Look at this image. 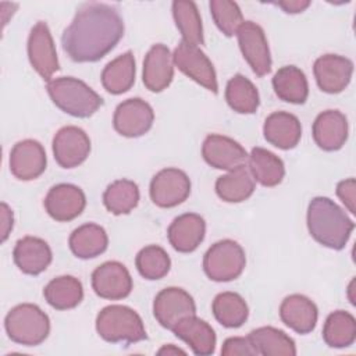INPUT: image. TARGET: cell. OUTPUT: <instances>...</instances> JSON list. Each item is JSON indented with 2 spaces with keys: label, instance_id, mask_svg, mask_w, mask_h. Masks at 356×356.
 Here are the masks:
<instances>
[{
  "label": "cell",
  "instance_id": "obj_15",
  "mask_svg": "<svg viewBox=\"0 0 356 356\" xmlns=\"http://www.w3.org/2000/svg\"><path fill=\"white\" fill-rule=\"evenodd\" d=\"M10 171L21 181H32L40 177L47 164L46 152L40 142L24 139L17 142L10 152Z\"/></svg>",
  "mask_w": 356,
  "mask_h": 356
},
{
  "label": "cell",
  "instance_id": "obj_35",
  "mask_svg": "<svg viewBox=\"0 0 356 356\" xmlns=\"http://www.w3.org/2000/svg\"><path fill=\"white\" fill-rule=\"evenodd\" d=\"M211 310L216 320L225 328H238L249 317V307L245 299L236 292H221L213 303Z\"/></svg>",
  "mask_w": 356,
  "mask_h": 356
},
{
  "label": "cell",
  "instance_id": "obj_12",
  "mask_svg": "<svg viewBox=\"0 0 356 356\" xmlns=\"http://www.w3.org/2000/svg\"><path fill=\"white\" fill-rule=\"evenodd\" d=\"M154 111L152 106L140 97L127 99L114 111V129L125 138H139L153 125Z\"/></svg>",
  "mask_w": 356,
  "mask_h": 356
},
{
  "label": "cell",
  "instance_id": "obj_1",
  "mask_svg": "<svg viewBox=\"0 0 356 356\" xmlns=\"http://www.w3.org/2000/svg\"><path fill=\"white\" fill-rule=\"evenodd\" d=\"M124 36L117 7L99 1L83 3L64 29L63 50L75 63H95L110 53Z\"/></svg>",
  "mask_w": 356,
  "mask_h": 356
},
{
  "label": "cell",
  "instance_id": "obj_19",
  "mask_svg": "<svg viewBox=\"0 0 356 356\" xmlns=\"http://www.w3.org/2000/svg\"><path fill=\"white\" fill-rule=\"evenodd\" d=\"M172 78L174 61L170 49L163 43L153 44L143 60V85L150 92L159 93L170 86Z\"/></svg>",
  "mask_w": 356,
  "mask_h": 356
},
{
  "label": "cell",
  "instance_id": "obj_43",
  "mask_svg": "<svg viewBox=\"0 0 356 356\" xmlns=\"http://www.w3.org/2000/svg\"><path fill=\"white\" fill-rule=\"evenodd\" d=\"M273 4L281 7L288 14H298L305 11L310 6V1L309 0H284V1H275Z\"/></svg>",
  "mask_w": 356,
  "mask_h": 356
},
{
  "label": "cell",
  "instance_id": "obj_34",
  "mask_svg": "<svg viewBox=\"0 0 356 356\" xmlns=\"http://www.w3.org/2000/svg\"><path fill=\"white\" fill-rule=\"evenodd\" d=\"M323 339L331 348H348L356 339V320L345 310H335L328 314L323 327Z\"/></svg>",
  "mask_w": 356,
  "mask_h": 356
},
{
  "label": "cell",
  "instance_id": "obj_38",
  "mask_svg": "<svg viewBox=\"0 0 356 356\" xmlns=\"http://www.w3.org/2000/svg\"><path fill=\"white\" fill-rule=\"evenodd\" d=\"M139 274L150 281L165 277L171 268L168 253L159 245H149L140 249L135 259Z\"/></svg>",
  "mask_w": 356,
  "mask_h": 356
},
{
  "label": "cell",
  "instance_id": "obj_25",
  "mask_svg": "<svg viewBox=\"0 0 356 356\" xmlns=\"http://www.w3.org/2000/svg\"><path fill=\"white\" fill-rule=\"evenodd\" d=\"M172 332L177 338L186 342L197 356H209L216 350L217 337L213 327L207 321L196 317V314L181 320Z\"/></svg>",
  "mask_w": 356,
  "mask_h": 356
},
{
  "label": "cell",
  "instance_id": "obj_30",
  "mask_svg": "<svg viewBox=\"0 0 356 356\" xmlns=\"http://www.w3.org/2000/svg\"><path fill=\"white\" fill-rule=\"evenodd\" d=\"M249 170L260 185L273 188L282 182L285 175L284 161L264 147H253L248 156Z\"/></svg>",
  "mask_w": 356,
  "mask_h": 356
},
{
  "label": "cell",
  "instance_id": "obj_11",
  "mask_svg": "<svg viewBox=\"0 0 356 356\" xmlns=\"http://www.w3.org/2000/svg\"><path fill=\"white\" fill-rule=\"evenodd\" d=\"M238 44L243 58L257 76L271 71V54L263 28L253 21H243L236 31Z\"/></svg>",
  "mask_w": 356,
  "mask_h": 356
},
{
  "label": "cell",
  "instance_id": "obj_5",
  "mask_svg": "<svg viewBox=\"0 0 356 356\" xmlns=\"http://www.w3.org/2000/svg\"><path fill=\"white\" fill-rule=\"evenodd\" d=\"M4 328L13 342L24 346H36L49 337L50 318L39 306L21 303L7 313Z\"/></svg>",
  "mask_w": 356,
  "mask_h": 356
},
{
  "label": "cell",
  "instance_id": "obj_17",
  "mask_svg": "<svg viewBox=\"0 0 356 356\" xmlns=\"http://www.w3.org/2000/svg\"><path fill=\"white\" fill-rule=\"evenodd\" d=\"M43 204L53 220L65 222L76 218L83 211L86 197L79 186L72 184H58L49 189Z\"/></svg>",
  "mask_w": 356,
  "mask_h": 356
},
{
  "label": "cell",
  "instance_id": "obj_22",
  "mask_svg": "<svg viewBox=\"0 0 356 356\" xmlns=\"http://www.w3.org/2000/svg\"><path fill=\"white\" fill-rule=\"evenodd\" d=\"M13 259L15 266L28 275L43 273L53 260L51 249L46 241L36 236H24L17 241Z\"/></svg>",
  "mask_w": 356,
  "mask_h": 356
},
{
  "label": "cell",
  "instance_id": "obj_2",
  "mask_svg": "<svg viewBox=\"0 0 356 356\" xmlns=\"http://www.w3.org/2000/svg\"><path fill=\"white\" fill-rule=\"evenodd\" d=\"M306 220L312 238L334 250L345 248L355 228V222L343 209L325 196H316L310 200Z\"/></svg>",
  "mask_w": 356,
  "mask_h": 356
},
{
  "label": "cell",
  "instance_id": "obj_36",
  "mask_svg": "<svg viewBox=\"0 0 356 356\" xmlns=\"http://www.w3.org/2000/svg\"><path fill=\"white\" fill-rule=\"evenodd\" d=\"M228 106L239 114H253L259 108L260 97L256 86L242 74L234 75L225 88Z\"/></svg>",
  "mask_w": 356,
  "mask_h": 356
},
{
  "label": "cell",
  "instance_id": "obj_31",
  "mask_svg": "<svg viewBox=\"0 0 356 356\" xmlns=\"http://www.w3.org/2000/svg\"><path fill=\"white\" fill-rule=\"evenodd\" d=\"M46 302L56 310L76 307L83 299L82 282L74 275H60L53 278L43 289Z\"/></svg>",
  "mask_w": 356,
  "mask_h": 356
},
{
  "label": "cell",
  "instance_id": "obj_24",
  "mask_svg": "<svg viewBox=\"0 0 356 356\" xmlns=\"http://www.w3.org/2000/svg\"><path fill=\"white\" fill-rule=\"evenodd\" d=\"M264 139L282 150L293 149L302 138V125L296 115L286 111L271 113L263 125Z\"/></svg>",
  "mask_w": 356,
  "mask_h": 356
},
{
  "label": "cell",
  "instance_id": "obj_8",
  "mask_svg": "<svg viewBox=\"0 0 356 356\" xmlns=\"http://www.w3.org/2000/svg\"><path fill=\"white\" fill-rule=\"evenodd\" d=\"M149 193L156 206L163 209L175 207L188 199L191 179L179 168H163L152 178Z\"/></svg>",
  "mask_w": 356,
  "mask_h": 356
},
{
  "label": "cell",
  "instance_id": "obj_23",
  "mask_svg": "<svg viewBox=\"0 0 356 356\" xmlns=\"http://www.w3.org/2000/svg\"><path fill=\"white\" fill-rule=\"evenodd\" d=\"M280 317L295 332L309 334L316 328L318 310L312 299L300 293H293L281 302Z\"/></svg>",
  "mask_w": 356,
  "mask_h": 356
},
{
  "label": "cell",
  "instance_id": "obj_20",
  "mask_svg": "<svg viewBox=\"0 0 356 356\" xmlns=\"http://www.w3.org/2000/svg\"><path fill=\"white\" fill-rule=\"evenodd\" d=\"M348 120L338 110H325L320 113L312 128L316 145L325 152L339 150L348 139Z\"/></svg>",
  "mask_w": 356,
  "mask_h": 356
},
{
  "label": "cell",
  "instance_id": "obj_9",
  "mask_svg": "<svg viewBox=\"0 0 356 356\" xmlns=\"http://www.w3.org/2000/svg\"><path fill=\"white\" fill-rule=\"evenodd\" d=\"M153 314L161 327L172 331L181 320L196 314V305L185 289L168 286L156 295Z\"/></svg>",
  "mask_w": 356,
  "mask_h": 356
},
{
  "label": "cell",
  "instance_id": "obj_16",
  "mask_svg": "<svg viewBox=\"0 0 356 356\" xmlns=\"http://www.w3.org/2000/svg\"><path fill=\"white\" fill-rule=\"evenodd\" d=\"M313 72L318 88L330 95L341 93L350 82L353 63L348 57L338 54L320 56L313 65Z\"/></svg>",
  "mask_w": 356,
  "mask_h": 356
},
{
  "label": "cell",
  "instance_id": "obj_41",
  "mask_svg": "<svg viewBox=\"0 0 356 356\" xmlns=\"http://www.w3.org/2000/svg\"><path fill=\"white\" fill-rule=\"evenodd\" d=\"M337 196L341 199V202L345 204V207L355 214V203H356V181L355 178H348L337 185Z\"/></svg>",
  "mask_w": 356,
  "mask_h": 356
},
{
  "label": "cell",
  "instance_id": "obj_7",
  "mask_svg": "<svg viewBox=\"0 0 356 356\" xmlns=\"http://www.w3.org/2000/svg\"><path fill=\"white\" fill-rule=\"evenodd\" d=\"M174 65L186 76L193 79L213 93H218L217 75L210 58L199 49L185 42H179L172 53Z\"/></svg>",
  "mask_w": 356,
  "mask_h": 356
},
{
  "label": "cell",
  "instance_id": "obj_27",
  "mask_svg": "<svg viewBox=\"0 0 356 356\" xmlns=\"http://www.w3.org/2000/svg\"><path fill=\"white\" fill-rule=\"evenodd\" d=\"M136 65L131 50L111 60L102 71V85L111 95L128 92L135 83Z\"/></svg>",
  "mask_w": 356,
  "mask_h": 356
},
{
  "label": "cell",
  "instance_id": "obj_44",
  "mask_svg": "<svg viewBox=\"0 0 356 356\" xmlns=\"http://www.w3.org/2000/svg\"><path fill=\"white\" fill-rule=\"evenodd\" d=\"M159 355H178V353H181V355H185V350L184 349H181V348H177V346H174V345H164L163 348H160L159 349V352H157Z\"/></svg>",
  "mask_w": 356,
  "mask_h": 356
},
{
  "label": "cell",
  "instance_id": "obj_28",
  "mask_svg": "<svg viewBox=\"0 0 356 356\" xmlns=\"http://www.w3.org/2000/svg\"><path fill=\"white\" fill-rule=\"evenodd\" d=\"M275 95L292 104H303L309 96V83L305 72L296 65H284L273 76Z\"/></svg>",
  "mask_w": 356,
  "mask_h": 356
},
{
  "label": "cell",
  "instance_id": "obj_3",
  "mask_svg": "<svg viewBox=\"0 0 356 356\" xmlns=\"http://www.w3.org/2000/svg\"><path fill=\"white\" fill-rule=\"evenodd\" d=\"M51 102L64 113L88 118L102 106L103 99L89 85L74 76H60L50 79L46 85Z\"/></svg>",
  "mask_w": 356,
  "mask_h": 356
},
{
  "label": "cell",
  "instance_id": "obj_10",
  "mask_svg": "<svg viewBox=\"0 0 356 356\" xmlns=\"http://www.w3.org/2000/svg\"><path fill=\"white\" fill-rule=\"evenodd\" d=\"M28 58L32 68L47 82L60 70L56 46L44 21H38L29 32Z\"/></svg>",
  "mask_w": 356,
  "mask_h": 356
},
{
  "label": "cell",
  "instance_id": "obj_32",
  "mask_svg": "<svg viewBox=\"0 0 356 356\" xmlns=\"http://www.w3.org/2000/svg\"><path fill=\"white\" fill-rule=\"evenodd\" d=\"M259 355L263 356H295V341L275 327H259L248 335Z\"/></svg>",
  "mask_w": 356,
  "mask_h": 356
},
{
  "label": "cell",
  "instance_id": "obj_18",
  "mask_svg": "<svg viewBox=\"0 0 356 356\" xmlns=\"http://www.w3.org/2000/svg\"><path fill=\"white\" fill-rule=\"evenodd\" d=\"M202 156L209 165L217 170L231 171L245 164L249 154L245 147L232 138L211 134L206 136L202 145Z\"/></svg>",
  "mask_w": 356,
  "mask_h": 356
},
{
  "label": "cell",
  "instance_id": "obj_6",
  "mask_svg": "<svg viewBox=\"0 0 356 356\" xmlns=\"http://www.w3.org/2000/svg\"><path fill=\"white\" fill-rule=\"evenodd\" d=\"M246 256L242 246L232 239H222L211 245L203 257L206 275L216 282L236 280L245 270Z\"/></svg>",
  "mask_w": 356,
  "mask_h": 356
},
{
  "label": "cell",
  "instance_id": "obj_33",
  "mask_svg": "<svg viewBox=\"0 0 356 356\" xmlns=\"http://www.w3.org/2000/svg\"><path fill=\"white\" fill-rule=\"evenodd\" d=\"M172 17L182 36V42L199 46L203 44V25L197 6L189 0L172 1Z\"/></svg>",
  "mask_w": 356,
  "mask_h": 356
},
{
  "label": "cell",
  "instance_id": "obj_42",
  "mask_svg": "<svg viewBox=\"0 0 356 356\" xmlns=\"http://www.w3.org/2000/svg\"><path fill=\"white\" fill-rule=\"evenodd\" d=\"M0 220H1V242H6L14 225V214H13V210L4 202L0 204Z\"/></svg>",
  "mask_w": 356,
  "mask_h": 356
},
{
  "label": "cell",
  "instance_id": "obj_40",
  "mask_svg": "<svg viewBox=\"0 0 356 356\" xmlns=\"http://www.w3.org/2000/svg\"><path fill=\"white\" fill-rule=\"evenodd\" d=\"M222 356H256L259 355L249 337H229L221 348Z\"/></svg>",
  "mask_w": 356,
  "mask_h": 356
},
{
  "label": "cell",
  "instance_id": "obj_39",
  "mask_svg": "<svg viewBox=\"0 0 356 356\" xmlns=\"http://www.w3.org/2000/svg\"><path fill=\"white\" fill-rule=\"evenodd\" d=\"M209 6L217 28L228 38L236 35V31L243 22L239 6L229 0H211Z\"/></svg>",
  "mask_w": 356,
  "mask_h": 356
},
{
  "label": "cell",
  "instance_id": "obj_13",
  "mask_svg": "<svg viewBox=\"0 0 356 356\" xmlns=\"http://www.w3.org/2000/svg\"><path fill=\"white\" fill-rule=\"evenodd\" d=\"M90 153V139L88 134L75 125L60 128L53 138V154L63 168L81 165Z\"/></svg>",
  "mask_w": 356,
  "mask_h": 356
},
{
  "label": "cell",
  "instance_id": "obj_14",
  "mask_svg": "<svg viewBox=\"0 0 356 356\" xmlns=\"http://www.w3.org/2000/svg\"><path fill=\"white\" fill-rule=\"evenodd\" d=\"M132 277L120 261H104L92 273V288L103 299L118 300L132 291Z\"/></svg>",
  "mask_w": 356,
  "mask_h": 356
},
{
  "label": "cell",
  "instance_id": "obj_37",
  "mask_svg": "<svg viewBox=\"0 0 356 356\" xmlns=\"http://www.w3.org/2000/svg\"><path fill=\"white\" fill-rule=\"evenodd\" d=\"M139 188L131 179H117L111 182L104 193H103V204L104 207L115 214H128L131 213L139 203Z\"/></svg>",
  "mask_w": 356,
  "mask_h": 356
},
{
  "label": "cell",
  "instance_id": "obj_21",
  "mask_svg": "<svg viewBox=\"0 0 356 356\" xmlns=\"http://www.w3.org/2000/svg\"><path fill=\"white\" fill-rule=\"evenodd\" d=\"M206 234L204 218L196 213H185L174 218L167 229L170 245L179 253H191L199 248Z\"/></svg>",
  "mask_w": 356,
  "mask_h": 356
},
{
  "label": "cell",
  "instance_id": "obj_26",
  "mask_svg": "<svg viewBox=\"0 0 356 356\" xmlns=\"http://www.w3.org/2000/svg\"><path fill=\"white\" fill-rule=\"evenodd\" d=\"M254 188V178L246 164L238 165L216 181V193L227 203H241L249 199Z\"/></svg>",
  "mask_w": 356,
  "mask_h": 356
},
{
  "label": "cell",
  "instance_id": "obj_4",
  "mask_svg": "<svg viewBox=\"0 0 356 356\" xmlns=\"http://www.w3.org/2000/svg\"><path fill=\"white\" fill-rule=\"evenodd\" d=\"M96 331L111 343H136L147 338L140 316L124 305L103 307L96 317Z\"/></svg>",
  "mask_w": 356,
  "mask_h": 356
},
{
  "label": "cell",
  "instance_id": "obj_29",
  "mask_svg": "<svg viewBox=\"0 0 356 356\" xmlns=\"http://www.w3.org/2000/svg\"><path fill=\"white\" fill-rule=\"evenodd\" d=\"M71 252L79 259H93L106 252L108 236L103 227L88 222L72 231L68 239Z\"/></svg>",
  "mask_w": 356,
  "mask_h": 356
}]
</instances>
